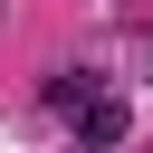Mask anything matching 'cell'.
I'll use <instances>...</instances> for the list:
<instances>
[{"mask_svg":"<svg viewBox=\"0 0 153 153\" xmlns=\"http://www.w3.org/2000/svg\"><path fill=\"white\" fill-rule=\"evenodd\" d=\"M124 134H134V115H124V96H105V86H96V96L76 105V143H86V153H115Z\"/></svg>","mask_w":153,"mask_h":153,"instance_id":"obj_1","label":"cell"},{"mask_svg":"<svg viewBox=\"0 0 153 153\" xmlns=\"http://www.w3.org/2000/svg\"><path fill=\"white\" fill-rule=\"evenodd\" d=\"M86 96H96V76H76V67H67V76H57V86H48V105H67V115H76V105H86Z\"/></svg>","mask_w":153,"mask_h":153,"instance_id":"obj_2","label":"cell"}]
</instances>
